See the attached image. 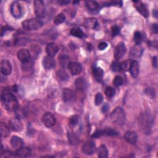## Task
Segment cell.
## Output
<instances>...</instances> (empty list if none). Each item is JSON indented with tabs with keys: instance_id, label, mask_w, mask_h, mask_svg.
<instances>
[{
	"instance_id": "38",
	"label": "cell",
	"mask_w": 158,
	"mask_h": 158,
	"mask_svg": "<svg viewBox=\"0 0 158 158\" xmlns=\"http://www.w3.org/2000/svg\"><path fill=\"white\" fill-rule=\"evenodd\" d=\"M78 122V116L77 115H73L69 120V125L72 127L77 125Z\"/></svg>"
},
{
	"instance_id": "5",
	"label": "cell",
	"mask_w": 158,
	"mask_h": 158,
	"mask_svg": "<svg viewBox=\"0 0 158 158\" xmlns=\"http://www.w3.org/2000/svg\"><path fill=\"white\" fill-rule=\"evenodd\" d=\"M10 12L12 15L17 19L22 17L23 15V8L20 4L17 1H14L10 6Z\"/></svg>"
},
{
	"instance_id": "34",
	"label": "cell",
	"mask_w": 158,
	"mask_h": 158,
	"mask_svg": "<svg viewBox=\"0 0 158 158\" xmlns=\"http://www.w3.org/2000/svg\"><path fill=\"white\" fill-rule=\"evenodd\" d=\"M104 135H108V136H115L118 135L117 131H116L115 130L110 128H107L104 129Z\"/></svg>"
},
{
	"instance_id": "40",
	"label": "cell",
	"mask_w": 158,
	"mask_h": 158,
	"mask_svg": "<svg viewBox=\"0 0 158 158\" xmlns=\"http://www.w3.org/2000/svg\"><path fill=\"white\" fill-rule=\"evenodd\" d=\"M112 69L113 71L118 72L120 70V63H118L117 60L114 61L112 64Z\"/></svg>"
},
{
	"instance_id": "41",
	"label": "cell",
	"mask_w": 158,
	"mask_h": 158,
	"mask_svg": "<svg viewBox=\"0 0 158 158\" xmlns=\"http://www.w3.org/2000/svg\"><path fill=\"white\" fill-rule=\"evenodd\" d=\"M120 33V28L118 27L115 25L112 28V34L113 36H117Z\"/></svg>"
},
{
	"instance_id": "12",
	"label": "cell",
	"mask_w": 158,
	"mask_h": 158,
	"mask_svg": "<svg viewBox=\"0 0 158 158\" xmlns=\"http://www.w3.org/2000/svg\"><path fill=\"white\" fill-rule=\"evenodd\" d=\"M124 138L127 143L131 144H134L137 141L138 136L133 131H127L124 135Z\"/></svg>"
},
{
	"instance_id": "31",
	"label": "cell",
	"mask_w": 158,
	"mask_h": 158,
	"mask_svg": "<svg viewBox=\"0 0 158 158\" xmlns=\"http://www.w3.org/2000/svg\"><path fill=\"white\" fill-rule=\"evenodd\" d=\"M86 6L88 9L91 10H94L98 8L99 4L95 1H86Z\"/></svg>"
},
{
	"instance_id": "9",
	"label": "cell",
	"mask_w": 158,
	"mask_h": 158,
	"mask_svg": "<svg viewBox=\"0 0 158 158\" xmlns=\"http://www.w3.org/2000/svg\"><path fill=\"white\" fill-rule=\"evenodd\" d=\"M17 57L21 62L25 64L30 61L31 56L28 49H21L17 52Z\"/></svg>"
},
{
	"instance_id": "8",
	"label": "cell",
	"mask_w": 158,
	"mask_h": 158,
	"mask_svg": "<svg viewBox=\"0 0 158 158\" xmlns=\"http://www.w3.org/2000/svg\"><path fill=\"white\" fill-rule=\"evenodd\" d=\"M127 49L124 43H119L115 47L114 50V57L116 60L121 59L125 54Z\"/></svg>"
},
{
	"instance_id": "17",
	"label": "cell",
	"mask_w": 158,
	"mask_h": 158,
	"mask_svg": "<svg viewBox=\"0 0 158 158\" xmlns=\"http://www.w3.org/2000/svg\"><path fill=\"white\" fill-rule=\"evenodd\" d=\"M10 144L11 146L18 150L22 147H23V140L17 136H13L10 139Z\"/></svg>"
},
{
	"instance_id": "21",
	"label": "cell",
	"mask_w": 158,
	"mask_h": 158,
	"mask_svg": "<svg viewBox=\"0 0 158 158\" xmlns=\"http://www.w3.org/2000/svg\"><path fill=\"white\" fill-rule=\"evenodd\" d=\"M16 155L18 157H27L31 155V149L29 148L22 147V148L17 150Z\"/></svg>"
},
{
	"instance_id": "16",
	"label": "cell",
	"mask_w": 158,
	"mask_h": 158,
	"mask_svg": "<svg viewBox=\"0 0 158 158\" xmlns=\"http://www.w3.org/2000/svg\"><path fill=\"white\" fill-rule=\"evenodd\" d=\"M129 71L130 72L131 75L133 78L137 77V76L139 74V64L136 60H133L130 62V67H129Z\"/></svg>"
},
{
	"instance_id": "14",
	"label": "cell",
	"mask_w": 158,
	"mask_h": 158,
	"mask_svg": "<svg viewBox=\"0 0 158 158\" xmlns=\"http://www.w3.org/2000/svg\"><path fill=\"white\" fill-rule=\"evenodd\" d=\"M1 71L4 75L10 74L12 72V65L10 62L7 60H3L1 64Z\"/></svg>"
},
{
	"instance_id": "20",
	"label": "cell",
	"mask_w": 158,
	"mask_h": 158,
	"mask_svg": "<svg viewBox=\"0 0 158 158\" xmlns=\"http://www.w3.org/2000/svg\"><path fill=\"white\" fill-rule=\"evenodd\" d=\"M83 25L89 29H94L98 25V21L95 18H88L85 20Z\"/></svg>"
},
{
	"instance_id": "33",
	"label": "cell",
	"mask_w": 158,
	"mask_h": 158,
	"mask_svg": "<svg viewBox=\"0 0 158 158\" xmlns=\"http://www.w3.org/2000/svg\"><path fill=\"white\" fill-rule=\"evenodd\" d=\"M143 41V35L141 32L136 31L134 33V41L136 44H139Z\"/></svg>"
},
{
	"instance_id": "39",
	"label": "cell",
	"mask_w": 158,
	"mask_h": 158,
	"mask_svg": "<svg viewBox=\"0 0 158 158\" xmlns=\"http://www.w3.org/2000/svg\"><path fill=\"white\" fill-rule=\"evenodd\" d=\"M130 65V62H129L127 60H125V61H123V62L120 63V70H124V71L128 70V69H129Z\"/></svg>"
},
{
	"instance_id": "47",
	"label": "cell",
	"mask_w": 158,
	"mask_h": 158,
	"mask_svg": "<svg viewBox=\"0 0 158 158\" xmlns=\"http://www.w3.org/2000/svg\"><path fill=\"white\" fill-rule=\"evenodd\" d=\"M58 2L59 4H60L61 5H65V4L70 3V1H58Z\"/></svg>"
},
{
	"instance_id": "43",
	"label": "cell",
	"mask_w": 158,
	"mask_h": 158,
	"mask_svg": "<svg viewBox=\"0 0 158 158\" xmlns=\"http://www.w3.org/2000/svg\"><path fill=\"white\" fill-rule=\"evenodd\" d=\"M3 154H4V157H7L13 156L12 152L9 151H2V152H1V156H2Z\"/></svg>"
},
{
	"instance_id": "28",
	"label": "cell",
	"mask_w": 158,
	"mask_h": 158,
	"mask_svg": "<svg viewBox=\"0 0 158 158\" xmlns=\"http://www.w3.org/2000/svg\"><path fill=\"white\" fill-rule=\"evenodd\" d=\"M70 33L71 34V35L77 38H83L85 36V34L83 32V31L78 28H72L70 31Z\"/></svg>"
},
{
	"instance_id": "19",
	"label": "cell",
	"mask_w": 158,
	"mask_h": 158,
	"mask_svg": "<svg viewBox=\"0 0 158 158\" xmlns=\"http://www.w3.org/2000/svg\"><path fill=\"white\" fill-rule=\"evenodd\" d=\"M46 51L49 56L54 57L58 51V47L56 43H50L47 45Z\"/></svg>"
},
{
	"instance_id": "32",
	"label": "cell",
	"mask_w": 158,
	"mask_h": 158,
	"mask_svg": "<svg viewBox=\"0 0 158 158\" xmlns=\"http://www.w3.org/2000/svg\"><path fill=\"white\" fill-rule=\"evenodd\" d=\"M65 15L62 13H60L55 17L54 19V23L56 25H59L63 23L65 21Z\"/></svg>"
},
{
	"instance_id": "36",
	"label": "cell",
	"mask_w": 158,
	"mask_h": 158,
	"mask_svg": "<svg viewBox=\"0 0 158 158\" xmlns=\"http://www.w3.org/2000/svg\"><path fill=\"white\" fill-rule=\"evenodd\" d=\"M115 93V90L114 88H113L111 86H109V87H107L106 90H105V94L107 96V97H109V98H111L112 96H114Z\"/></svg>"
},
{
	"instance_id": "6",
	"label": "cell",
	"mask_w": 158,
	"mask_h": 158,
	"mask_svg": "<svg viewBox=\"0 0 158 158\" xmlns=\"http://www.w3.org/2000/svg\"><path fill=\"white\" fill-rule=\"evenodd\" d=\"M41 120L43 124L48 128L53 127L56 123V118L54 115L50 112L45 113L43 115Z\"/></svg>"
},
{
	"instance_id": "11",
	"label": "cell",
	"mask_w": 158,
	"mask_h": 158,
	"mask_svg": "<svg viewBox=\"0 0 158 158\" xmlns=\"http://www.w3.org/2000/svg\"><path fill=\"white\" fill-rule=\"evenodd\" d=\"M9 128L14 131H20L22 130L23 126L19 118H14L9 120Z\"/></svg>"
},
{
	"instance_id": "26",
	"label": "cell",
	"mask_w": 158,
	"mask_h": 158,
	"mask_svg": "<svg viewBox=\"0 0 158 158\" xmlns=\"http://www.w3.org/2000/svg\"><path fill=\"white\" fill-rule=\"evenodd\" d=\"M93 74L98 81H101L104 76V71L101 67H95L93 70Z\"/></svg>"
},
{
	"instance_id": "13",
	"label": "cell",
	"mask_w": 158,
	"mask_h": 158,
	"mask_svg": "<svg viewBox=\"0 0 158 158\" xmlns=\"http://www.w3.org/2000/svg\"><path fill=\"white\" fill-rule=\"evenodd\" d=\"M43 65L46 69H51L55 67L56 62L55 60L51 56H45L43 59Z\"/></svg>"
},
{
	"instance_id": "35",
	"label": "cell",
	"mask_w": 158,
	"mask_h": 158,
	"mask_svg": "<svg viewBox=\"0 0 158 158\" xmlns=\"http://www.w3.org/2000/svg\"><path fill=\"white\" fill-rule=\"evenodd\" d=\"M113 83L116 87H118L121 86L123 84V78L122 77L117 75L115 77L114 80H113Z\"/></svg>"
},
{
	"instance_id": "18",
	"label": "cell",
	"mask_w": 158,
	"mask_h": 158,
	"mask_svg": "<svg viewBox=\"0 0 158 158\" xmlns=\"http://www.w3.org/2000/svg\"><path fill=\"white\" fill-rule=\"evenodd\" d=\"M68 68L70 73L73 75H76L79 74L81 70V65L79 63L75 62H70L68 66Z\"/></svg>"
},
{
	"instance_id": "37",
	"label": "cell",
	"mask_w": 158,
	"mask_h": 158,
	"mask_svg": "<svg viewBox=\"0 0 158 158\" xmlns=\"http://www.w3.org/2000/svg\"><path fill=\"white\" fill-rule=\"evenodd\" d=\"M102 101H103L102 95L99 93H97L95 96V99H94V102H95L96 106L100 105L102 103Z\"/></svg>"
},
{
	"instance_id": "7",
	"label": "cell",
	"mask_w": 158,
	"mask_h": 158,
	"mask_svg": "<svg viewBox=\"0 0 158 158\" xmlns=\"http://www.w3.org/2000/svg\"><path fill=\"white\" fill-rule=\"evenodd\" d=\"M96 149L95 144L93 141H87L85 142L82 147H81V151L82 152L86 155H91L93 154Z\"/></svg>"
},
{
	"instance_id": "22",
	"label": "cell",
	"mask_w": 158,
	"mask_h": 158,
	"mask_svg": "<svg viewBox=\"0 0 158 158\" xmlns=\"http://www.w3.org/2000/svg\"><path fill=\"white\" fill-rule=\"evenodd\" d=\"M151 123H152V122H151V118H149V115L148 116V115H143V117L141 118L140 122V124L142 128L148 130L149 129Z\"/></svg>"
},
{
	"instance_id": "23",
	"label": "cell",
	"mask_w": 158,
	"mask_h": 158,
	"mask_svg": "<svg viewBox=\"0 0 158 158\" xmlns=\"http://www.w3.org/2000/svg\"><path fill=\"white\" fill-rule=\"evenodd\" d=\"M59 62L62 68L68 67L69 64L70 63L69 57L65 54H62L59 57Z\"/></svg>"
},
{
	"instance_id": "29",
	"label": "cell",
	"mask_w": 158,
	"mask_h": 158,
	"mask_svg": "<svg viewBox=\"0 0 158 158\" xmlns=\"http://www.w3.org/2000/svg\"><path fill=\"white\" fill-rule=\"evenodd\" d=\"M68 139L69 141L71 144H77L78 142V136L75 134V133L73 132H69L68 134Z\"/></svg>"
},
{
	"instance_id": "1",
	"label": "cell",
	"mask_w": 158,
	"mask_h": 158,
	"mask_svg": "<svg viewBox=\"0 0 158 158\" xmlns=\"http://www.w3.org/2000/svg\"><path fill=\"white\" fill-rule=\"evenodd\" d=\"M1 101L5 109L8 111H16L19 107V102L17 98L10 93H3Z\"/></svg>"
},
{
	"instance_id": "44",
	"label": "cell",
	"mask_w": 158,
	"mask_h": 158,
	"mask_svg": "<svg viewBox=\"0 0 158 158\" xmlns=\"http://www.w3.org/2000/svg\"><path fill=\"white\" fill-rule=\"evenodd\" d=\"M152 30L153 31V32L156 34L157 33V31H158V27H157V25L156 23H154V24H152Z\"/></svg>"
},
{
	"instance_id": "4",
	"label": "cell",
	"mask_w": 158,
	"mask_h": 158,
	"mask_svg": "<svg viewBox=\"0 0 158 158\" xmlns=\"http://www.w3.org/2000/svg\"><path fill=\"white\" fill-rule=\"evenodd\" d=\"M34 10L36 16L39 18H44L46 15V9L43 1L36 0L34 1Z\"/></svg>"
},
{
	"instance_id": "24",
	"label": "cell",
	"mask_w": 158,
	"mask_h": 158,
	"mask_svg": "<svg viewBox=\"0 0 158 158\" xmlns=\"http://www.w3.org/2000/svg\"><path fill=\"white\" fill-rule=\"evenodd\" d=\"M98 156L100 158H105L108 156V151L105 145L102 144L97 149Z\"/></svg>"
},
{
	"instance_id": "25",
	"label": "cell",
	"mask_w": 158,
	"mask_h": 158,
	"mask_svg": "<svg viewBox=\"0 0 158 158\" xmlns=\"http://www.w3.org/2000/svg\"><path fill=\"white\" fill-rule=\"evenodd\" d=\"M10 128L4 123H1L0 125L1 136L2 138L7 137L10 134Z\"/></svg>"
},
{
	"instance_id": "45",
	"label": "cell",
	"mask_w": 158,
	"mask_h": 158,
	"mask_svg": "<svg viewBox=\"0 0 158 158\" xmlns=\"http://www.w3.org/2000/svg\"><path fill=\"white\" fill-rule=\"evenodd\" d=\"M152 65L153 67H154L155 68L157 67V57H154L152 58Z\"/></svg>"
},
{
	"instance_id": "2",
	"label": "cell",
	"mask_w": 158,
	"mask_h": 158,
	"mask_svg": "<svg viewBox=\"0 0 158 158\" xmlns=\"http://www.w3.org/2000/svg\"><path fill=\"white\" fill-rule=\"evenodd\" d=\"M22 25L25 30L31 31L41 28L43 25V22L38 18H31L23 21Z\"/></svg>"
},
{
	"instance_id": "10",
	"label": "cell",
	"mask_w": 158,
	"mask_h": 158,
	"mask_svg": "<svg viewBox=\"0 0 158 158\" xmlns=\"http://www.w3.org/2000/svg\"><path fill=\"white\" fill-rule=\"evenodd\" d=\"M135 4V6L136 9V10L144 17H148L149 16V12L148 10V9L146 8V6L141 1H133Z\"/></svg>"
},
{
	"instance_id": "30",
	"label": "cell",
	"mask_w": 158,
	"mask_h": 158,
	"mask_svg": "<svg viewBox=\"0 0 158 158\" xmlns=\"http://www.w3.org/2000/svg\"><path fill=\"white\" fill-rule=\"evenodd\" d=\"M56 74L58 78L62 81H67L69 78L67 73L64 70H60L57 71Z\"/></svg>"
},
{
	"instance_id": "46",
	"label": "cell",
	"mask_w": 158,
	"mask_h": 158,
	"mask_svg": "<svg viewBox=\"0 0 158 158\" xmlns=\"http://www.w3.org/2000/svg\"><path fill=\"white\" fill-rule=\"evenodd\" d=\"M109 109V106L107 104H105L103 107H102V111L103 112H106Z\"/></svg>"
},
{
	"instance_id": "27",
	"label": "cell",
	"mask_w": 158,
	"mask_h": 158,
	"mask_svg": "<svg viewBox=\"0 0 158 158\" xmlns=\"http://www.w3.org/2000/svg\"><path fill=\"white\" fill-rule=\"evenodd\" d=\"M75 86L78 90H83L86 87V81L84 78L80 77L76 80Z\"/></svg>"
},
{
	"instance_id": "15",
	"label": "cell",
	"mask_w": 158,
	"mask_h": 158,
	"mask_svg": "<svg viewBox=\"0 0 158 158\" xmlns=\"http://www.w3.org/2000/svg\"><path fill=\"white\" fill-rule=\"evenodd\" d=\"M62 98L64 102H70L75 99L74 92L69 88H64L62 91Z\"/></svg>"
},
{
	"instance_id": "3",
	"label": "cell",
	"mask_w": 158,
	"mask_h": 158,
	"mask_svg": "<svg viewBox=\"0 0 158 158\" xmlns=\"http://www.w3.org/2000/svg\"><path fill=\"white\" fill-rule=\"evenodd\" d=\"M110 118L114 123L118 125H123L126 119V115L124 110L121 107H116L111 113Z\"/></svg>"
},
{
	"instance_id": "42",
	"label": "cell",
	"mask_w": 158,
	"mask_h": 158,
	"mask_svg": "<svg viewBox=\"0 0 158 158\" xmlns=\"http://www.w3.org/2000/svg\"><path fill=\"white\" fill-rule=\"evenodd\" d=\"M108 44L106 42H101L99 44H98V49L101 51H102V50H104L107 47Z\"/></svg>"
}]
</instances>
